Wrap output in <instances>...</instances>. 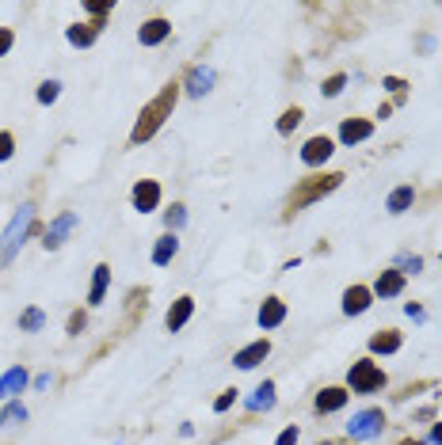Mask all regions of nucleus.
<instances>
[{
	"label": "nucleus",
	"mask_w": 442,
	"mask_h": 445,
	"mask_svg": "<svg viewBox=\"0 0 442 445\" xmlns=\"http://www.w3.org/2000/svg\"><path fill=\"white\" fill-rule=\"evenodd\" d=\"M175 95H180V84H164V92H160L157 99H152L149 107L141 111L138 126H134V134H130V141H134V145H145L149 137L157 134L160 126H164V118L172 115V107H175Z\"/></svg>",
	"instance_id": "1"
},
{
	"label": "nucleus",
	"mask_w": 442,
	"mask_h": 445,
	"mask_svg": "<svg viewBox=\"0 0 442 445\" xmlns=\"http://www.w3.org/2000/svg\"><path fill=\"white\" fill-rule=\"evenodd\" d=\"M35 232V206L31 202H23L19 209H15L12 225H8L4 240H0V266H8L15 259V252H19L23 244H27V236Z\"/></svg>",
	"instance_id": "2"
},
{
	"label": "nucleus",
	"mask_w": 442,
	"mask_h": 445,
	"mask_svg": "<svg viewBox=\"0 0 442 445\" xmlns=\"http://www.w3.org/2000/svg\"><path fill=\"white\" fill-rule=\"evenodd\" d=\"M343 183V175L336 172V175H313V179H305V183H297L294 194L286 198V217H294L297 209H305V206H313V202H320L324 194H332L336 187Z\"/></svg>",
	"instance_id": "3"
},
{
	"label": "nucleus",
	"mask_w": 442,
	"mask_h": 445,
	"mask_svg": "<svg viewBox=\"0 0 442 445\" xmlns=\"http://www.w3.org/2000/svg\"><path fill=\"white\" fill-rule=\"evenodd\" d=\"M347 385L355 388V392H377V388H385V373L374 362H355L347 373Z\"/></svg>",
	"instance_id": "4"
},
{
	"label": "nucleus",
	"mask_w": 442,
	"mask_h": 445,
	"mask_svg": "<svg viewBox=\"0 0 442 445\" xmlns=\"http://www.w3.org/2000/svg\"><path fill=\"white\" fill-rule=\"evenodd\" d=\"M381 430H385V415H381L377 407L358 411V415L347 423V434H351V438H377Z\"/></svg>",
	"instance_id": "5"
},
{
	"label": "nucleus",
	"mask_w": 442,
	"mask_h": 445,
	"mask_svg": "<svg viewBox=\"0 0 442 445\" xmlns=\"http://www.w3.org/2000/svg\"><path fill=\"white\" fill-rule=\"evenodd\" d=\"M157 206H160V183L141 179L138 187H134V209H138V213H152Z\"/></svg>",
	"instance_id": "6"
},
{
	"label": "nucleus",
	"mask_w": 442,
	"mask_h": 445,
	"mask_svg": "<svg viewBox=\"0 0 442 445\" xmlns=\"http://www.w3.org/2000/svg\"><path fill=\"white\" fill-rule=\"evenodd\" d=\"M370 305H374V289H366V286H351L347 293H343V312H347V316H358Z\"/></svg>",
	"instance_id": "7"
},
{
	"label": "nucleus",
	"mask_w": 442,
	"mask_h": 445,
	"mask_svg": "<svg viewBox=\"0 0 442 445\" xmlns=\"http://www.w3.org/2000/svg\"><path fill=\"white\" fill-rule=\"evenodd\" d=\"M271 354V343L267 339H260V343H252V346H244V350H237V358H232V366L237 369H255L263 358Z\"/></svg>",
	"instance_id": "8"
},
{
	"label": "nucleus",
	"mask_w": 442,
	"mask_h": 445,
	"mask_svg": "<svg viewBox=\"0 0 442 445\" xmlns=\"http://www.w3.org/2000/svg\"><path fill=\"white\" fill-rule=\"evenodd\" d=\"M336 152V145H332V137H313V141H305V149H301V160L305 164H324L328 156Z\"/></svg>",
	"instance_id": "9"
},
{
	"label": "nucleus",
	"mask_w": 442,
	"mask_h": 445,
	"mask_svg": "<svg viewBox=\"0 0 442 445\" xmlns=\"http://www.w3.org/2000/svg\"><path fill=\"white\" fill-rule=\"evenodd\" d=\"M73 225H77V213H65V217H58V221H54L50 229H46L42 244L50 248V252H54V248H61V244H65V236H69V232H73Z\"/></svg>",
	"instance_id": "10"
},
{
	"label": "nucleus",
	"mask_w": 442,
	"mask_h": 445,
	"mask_svg": "<svg viewBox=\"0 0 442 445\" xmlns=\"http://www.w3.org/2000/svg\"><path fill=\"white\" fill-rule=\"evenodd\" d=\"M23 388H27V369L12 366L4 377H0V400H12V396H19Z\"/></svg>",
	"instance_id": "11"
},
{
	"label": "nucleus",
	"mask_w": 442,
	"mask_h": 445,
	"mask_svg": "<svg viewBox=\"0 0 442 445\" xmlns=\"http://www.w3.org/2000/svg\"><path fill=\"white\" fill-rule=\"evenodd\" d=\"M210 88H214V69H206V65L191 69V76H187V95H191V99H203Z\"/></svg>",
	"instance_id": "12"
},
{
	"label": "nucleus",
	"mask_w": 442,
	"mask_h": 445,
	"mask_svg": "<svg viewBox=\"0 0 442 445\" xmlns=\"http://www.w3.org/2000/svg\"><path fill=\"white\" fill-rule=\"evenodd\" d=\"M347 388H320V396H317V403H313V407H317V415H328V411H340L343 403H347Z\"/></svg>",
	"instance_id": "13"
},
{
	"label": "nucleus",
	"mask_w": 442,
	"mask_h": 445,
	"mask_svg": "<svg viewBox=\"0 0 442 445\" xmlns=\"http://www.w3.org/2000/svg\"><path fill=\"white\" fill-rule=\"evenodd\" d=\"M370 129H374V122H366V118H347V122L340 126V141L343 145H358L370 137Z\"/></svg>",
	"instance_id": "14"
},
{
	"label": "nucleus",
	"mask_w": 442,
	"mask_h": 445,
	"mask_svg": "<svg viewBox=\"0 0 442 445\" xmlns=\"http://www.w3.org/2000/svg\"><path fill=\"white\" fill-rule=\"evenodd\" d=\"M168 35H172V23L168 19H149V23H141V31H138L141 46H157V42H164Z\"/></svg>",
	"instance_id": "15"
},
{
	"label": "nucleus",
	"mask_w": 442,
	"mask_h": 445,
	"mask_svg": "<svg viewBox=\"0 0 442 445\" xmlns=\"http://www.w3.org/2000/svg\"><path fill=\"white\" fill-rule=\"evenodd\" d=\"M283 320H286V305L278 301V297L263 301V309H260V327H263V331H275Z\"/></svg>",
	"instance_id": "16"
},
{
	"label": "nucleus",
	"mask_w": 442,
	"mask_h": 445,
	"mask_svg": "<svg viewBox=\"0 0 442 445\" xmlns=\"http://www.w3.org/2000/svg\"><path fill=\"white\" fill-rule=\"evenodd\" d=\"M65 38L73 46H80V50H88V46L100 38V23H73V27L65 31Z\"/></svg>",
	"instance_id": "17"
},
{
	"label": "nucleus",
	"mask_w": 442,
	"mask_h": 445,
	"mask_svg": "<svg viewBox=\"0 0 442 445\" xmlns=\"http://www.w3.org/2000/svg\"><path fill=\"white\" fill-rule=\"evenodd\" d=\"M244 407H248V411H267V407H275V381H263V385L244 400Z\"/></svg>",
	"instance_id": "18"
},
{
	"label": "nucleus",
	"mask_w": 442,
	"mask_h": 445,
	"mask_svg": "<svg viewBox=\"0 0 442 445\" xmlns=\"http://www.w3.org/2000/svg\"><path fill=\"white\" fill-rule=\"evenodd\" d=\"M400 331H377L374 339H370V354H397L400 350Z\"/></svg>",
	"instance_id": "19"
},
{
	"label": "nucleus",
	"mask_w": 442,
	"mask_h": 445,
	"mask_svg": "<svg viewBox=\"0 0 442 445\" xmlns=\"http://www.w3.org/2000/svg\"><path fill=\"white\" fill-rule=\"evenodd\" d=\"M400 289H404V274H400L397 266H393V270H385L381 278H377L374 293H377V297H397Z\"/></svg>",
	"instance_id": "20"
},
{
	"label": "nucleus",
	"mask_w": 442,
	"mask_h": 445,
	"mask_svg": "<svg viewBox=\"0 0 442 445\" xmlns=\"http://www.w3.org/2000/svg\"><path fill=\"white\" fill-rule=\"evenodd\" d=\"M107 286H111V266L100 263V266H95V274H92V289H88V301H92V305H103V293H107Z\"/></svg>",
	"instance_id": "21"
},
{
	"label": "nucleus",
	"mask_w": 442,
	"mask_h": 445,
	"mask_svg": "<svg viewBox=\"0 0 442 445\" xmlns=\"http://www.w3.org/2000/svg\"><path fill=\"white\" fill-rule=\"evenodd\" d=\"M191 312H195V301H191V297H180V301L172 305V312H168V320H164L168 331H180L183 323L191 320Z\"/></svg>",
	"instance_id": "22"
},
{
	"label": "nucleus",
	"mask_w": 442,
	"mask_h": 445,
	"mask_svg": "<svg viewBox=\"0 0 442 445\" xmlns=\"http://www.w3.org/2000/svg\"><path fill=\"white\" fill-rule=\"evenodd\" d=\"M175 248H180V240H175V232H168V236H160L157 244H152V263L157 266H168L175 255Z\"/></svg>",
	"instance_id": "23"
},
{
	"label": "nucleus",
	"mask_w": 442,
	"mask_h": 445,
	"mask_svg": "<svg viewBox=\"0 0 442 445\" xmlns=\"http://www.w3.org/2000/svg\"><path fill=\"white\" fill-rule=\"evenodd\" d=\"M385 206H389V213H404L408 206H412V187H397L389 194V202H385Z\"/></svg>",
	"instance_id": "24"
},
{
	"label": "nucleus",
	"mask_w": 442,
	"mask_h": 445,
	"mask_svg": "<svg viewBox=\"0 0 442 445\" xmlns=\"http://www.w3.org/2000/svg\"><path fill=\"white\" fill-rule=\"evenodd\" d=\"M42 323H46V312L42 309H23L19 312V327L23 331H42Z\"/></svg>",
	"instance_id": "25"
},
{
	"label": "nucleus",
	"mask_w": 442,
	"mask_h": 445,
	"mask_svg": "<svg viewBox=\"0 0 442 445\" xmlns=\"http://www.w3.org/2000/svg\"><path fill=\"white\" fill-rule=\"evenodd\" d=\"M23 419H27V407H23V403H8V407L0 411V426H19Z\"/></svg>",
	"instance_id": "26"
},
{
	"label": "nucleus",
	"mask_w": 442,
	"mask_h": 445,
	"mask_svg": "<svg viewBox=\"0 0 442 445\" xmlns=\"http://www.w3.org/2000/svg\"><path fill=\"white\" fill-rule=\"evenodd\" d=\"M164 221H168V229H180V225H187V209H183V202H175V206H168V213H164Z\"/></svg>",
	"instance_id": "27"
},
{
	"label": "nucleus",
	"mask_w": 442,
	"mask_h": 445,
	"mask_svg": "<svg viewBox=\"0 0 442 445\" xmlns=\"http://www.w3.org/2000/svg\"><path fill=\"white\" fill-rule=\"evenodd\" d=\"M61 95V84L58 80H42V88H38V103H54Z\"/></svg>",
	"instance_id": "28"
},
{
	"label": "nucleus",
	"mask_w": 442,
	"mask_h": 445,
	"mask_svg": "<svg viewBox=\"0 0 442 445\" xmlns=\"http://www.w3.org/2000/svg\"><path fill=\"white\" fill-rule=\"evenodd\" d=\"M297 122H301V107H290L283 118H278V129H283V134H290V129H294Z\"/></svg>",
	"instance_id": "29"
},
{
	"label": "nucleus",
	"mask_w": 442,
	"mask_h": 445,
	"mask_svg": "<svg viewBox=\"0 0 442 445\" xmlns=\"http://www.w3.org/2000/svg\"><path fill=\"white\" fill-rule=\"evenodd\" d=\"M343 84H347V76H343V72H336V76L324 80V88H320V92H324V95H340Z\"/></svg>",
	"instance_id": "30"
},
{
	"label": "nucleus",
	"mask_w": 442,
	"mask_h": 445,
	"mask_svg": "<svg viewBox=\"0 0 442 445\" xmlns=\"http://www.w3.org/2000/svg\"><path fill=\"white\" fill-rule=\"evenodd\" d=\"M12 152H15V137L4 129V134H0V160H12Z\"/></svg>",
	"instance_id": "31"
},
{
	"label": "nucleus",
	"mask_w": 442,
	"mask_h": 445,
	"mask_svg": "<svg viewBox=\"0 0 442 445\" xmlns=\"http://www.w3.org/2000/svg\"><path fill=\"white\" fill-rule=\"evenodd\" d=\"M232 400H237V388H225V392L218 396V403H214V411H229Z\"/></svg>",
	"instance_id": "32"
},
{
	"label": "nucleus",
	"mask_w": 442,
	"mask_h": 445,
	"mask_svg": "<svg viewBox=\"0 0 442 445\" xmlns=\"http://www.w3.org/2000/svg\"><path fill=\"white\" fill-rule=\"evenodd\" d=\"M12 42H15V35H12V27H0V58H4L8 50H12Z\"/></svg>",
	"instance_id": "33"
},
{
	"label": "nucleus",
	"mask_w": 442,
	"mask_h": 445,
	"mask_svg": "<svg viewBox=\"0 0 442 445\" xmlns=\"http://www.w3.org/2000/svg\"><path fill=\"white\" fill-rule=\"evenodd\" d=\"M84 312H73V316H69V335H80V331H84Z\"/></svg>",
	"instance_id": "34"
},
{
	"label": "nucleus",
	"mask_w": 442,
	"mask_h": 445,
	"mask_svg": "<svg viewBox=\"0 0 442 445\" xmlns=\"http://www.w3.org/2000/svg\"><path fill=\"white\" fill-rule=\"evenodd\" d=\"M397 266H404V270H420V259L416 255H397Z\"/></svg>",
	"instance_id": "35"
},
{
	"label": "nucleus",
	"mask_w": 442,
	"mask_h": 445,
	"mask_svg": "<svg viewBox=\"0 0 442 445\" xmlns=\"http://www.w3.org/2000/svg\"><path fill=\"white\" fill-rule=\"evenodd\" d=\"M297 442V426H286L283 434H278V445H294Z\"/></svg>",
	"instance_id": "36"
},
{
	"label": "nucleus",
	"mask_w": 442,
	"mask_h": 445,
	"mask_svg": "<svg viewBox=\"0 0 442 445\" xmlns=\"http://www.w3.org/2000/svg\"><path fill=\"white\" fill-rule=\"evenodd\" d=\"M84 8H88L92 15H107V12H111V4H100V0H88Z\"/></svg>",
	"instance_id": "37"
},
{
	"label": "nucleus",
	"mask_w": 442,
	"mask_h": 445,
	"mask_svg": "<svg viewBox=\"0 0 442 445\" xmlns=\"http://www.w3.org/2000/svg\"><path fill=\"white\" fill-rule=\"evenodd\" d=\"M385 88H389V92H400V88H404V80H397V76H389V80H385Z\"/></svg>",
	"instance_id": "38"
},
{
	"label": "nucleus",
	"mask_w": 442,
	"mask_h": 445,
	"mask_svg": "<svg viewBox=\"0 0 442 445\" xmlns=\"http://www.w3.org/2000/svg\"><path fill=\"white\" fill-rule=\"evenodd\" d=\"M431 442L442 445V423H435V430H431Z\"/></svg>",
	"instance_id": "39"
},
{
	"label": "nucleus",
	"mask_w": 442,
	"mask_h": 445,
	"mask_svg": "<svg viewBox=\"0 0 442 445\" xmlns=\"http://www.w3.org/2000/svg\"><path fill=\"white\" fill-rule=\"evenodd\" d=\"M400 445H427V442H400Z\"/></svg>",
	"instance_id": "40"
}]
</instances>
